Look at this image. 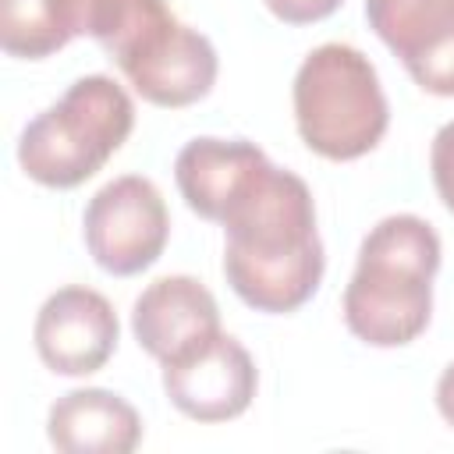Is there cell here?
Segmentation results:
<instances>
[{
	"mask_svg": "<svg viewBox=\"0 0 454 454\" xmlns=\"http://www.w3.org/2000/svg\"><path fill=\"white\" fill-rule=\"evenodd\" d=\"M255 387L259 372L248 348L223 330L163 365L167 401L195 422H231L245 415Z\"/></svg>",
	"mask_w": 454,
	"mask_h": 454,
	"instance_id": "cell-6",
	"label": "cell"
},
{
	"mask_svg": "<svg viewBox=\"0 0 454 454\" xmlns=\"http://www.w3.org/2000/svg\"><path fill=\"white\" fill-rule=\"evenodd\" d=\"M131 333L149 358L167 365L220 333V305L202 280L170 273L142 287L135 298Z\"/></svg>",
	"mask_w": 454,
	"mask_h": 454,
	"instance_id": "cell-9",
	"label": "cell"
},
{
	"mask_svg": "<svg viewBox=\"0 0 454 454\" xmlns=\"http://www.w3.org/2000/svg\"><path fill=\"white\" fill-rule=\"evenodd\" d=\"M46 436L64 454H131L142 443V419L121 394L78 387L50 404Z\"/></svg>",
	"mask_w": 454,
	"mask_h": 454,
	"instance_id": "cell-12",
	"label": "cell"
},
{
	"mask_svg": "<svg viewBox=\"0 0 454 454\" xmlns=\"http://www.w3.org/2000/svg\"><path fill=\"white\" fill-rule=\"evenodd\" d=\"M262 4L284 25H312L330 18L344 0H262Z\"/></svg>",
	"mask_w": 454,
	"mask_h": 454,
	"instance_id": "cell-15",
	"label": "cell"
},
{
	"mask_svg": "<svg viewBox=\"0 0 454 454\" xmlns=\"http://www.w3.org/2000/svg\"><path fill=\"white\" fill-rule=\"evenodd\" d=\"M294 128L323 160H358L372 153L390 124L372 60L348 43H323L305 53L291 85Z\"/></svg>",
	"mask_w": 454,
	"mask_h": 454,
	"instance_id": "cell-4",
	"label": "cell"
},
{
	"mask_svg": "<svg viewBox=\"0 0 454 454\" xmlns=\"http://www.w3.org/2000/svg\"><path fill=\"white\" fill-rule=\"evenodd\" d=\"M78 35L74 0H0V46L18 60H43Z\"/></svg>",
	"mask_w": 454,
	"mask_h": 454,
	"instance_id": "cell-13",
	"label": "cell"
},
{
	"mask_svg": "<svg viewBox=\"0 0 454 454\" xmlns=\"http://www.w3.org/2000/svg\"><path fill=\"white\" fill-rule=\"evenodd\" d=\"M440 234L415 213L383 216L358 245L344 287V326L369 348H404L433 319Z\"/></svg>",
	"mask_w": 454,
	"mask_h": 454,
	"instance_id": "cell-2",
	"label": "cell"
},
{
	"mask_svg": "<svg viewBox=\"0 0 454 454\" xmlns=\"http://www.w3.org/2000/svg\"><path fill=\"white\" fill-rule=\"evenodd\" d=\"M82 234L92 262L114 277L149 270L170 238V213L160 188L142 174L106 181L85 206Z\"/></svg>",
	"mask_w": 454,
	"mask_h": 454,
	"instance_id": "cell-5",
	"label": "cell"
},
{
	"mask_svg": "<svg viewBox=\"0 0 454 454\" xmlns=\"http://www.w3.org/2000/svg\"><path fill=\"white\" fill-rule=\"evenodd\" d=\"M121 323L106 294L71 284L53 291L35 316L32 340L43 365L57 376L99 372L117 351Z\"/></svg>",
	"mask_w": 454,
	"mask_h": 454,
	"instance_id": "cell-7",
	"label": "cell"
},
{
	"mask_svg": "<svg viewBox=\"0 0 454 454\" xmlns=\"http://www.w3.org/2000/svg\"><path fill=\"white\" fill-rule=\"evenodd\" d=\"M429 170H433L440 202L447 206V213H454V121L436 128L429 145Z\"/></svg>",
	"mask_w": 454,
	"mask_h": 454,
	"instance_id": "cell-14",
	"label": "cell"
},
{
	"mask_svg": "<svg viewBox=\"0 0 454 454\" xmlns=\"http://www.w3.org/2000/svg\"><path fill=\"white\" fill-rule=\"evenodd\" d=\"M216 71H220V57L213 43L199 28L177 21L149 53H142L121 74L145 103L177 110L206 99L209 89L216 85Z\"/></svg>",
	"mask_w": 454,
	"mask_h": 454,
	"instance_id": "cell-11",
	"label": "cell"
},
{
	"mask_svg": "<svg viewBox=\"0 0 454 454\" xmlns=\"http://www.w3.org/2000/svg\"><path fill=\"white\" fill-rule=\"evenodd\" d=\"M135 103L110 74H82L18 138L21 170L43 188H78L128 142Z\"/></svg>",
	"mask_w": 454,
	"mask_h": 454,
	"instance_id": "cell-3",
	"label": "cell"
},
{
	"mask_svg": "<svg viewBox=\"0 0 454 454\" xmlns=\"http://www.w3.org/2000/svg\"><path fill=\"white\" fill-rule=\"evenodd\" d=\"M436 411L443 415V422L454 429V362L440 372L436 380Z\"/></svg>",
	"mask_w": 454,
	"mask_h": 454,
	"instance_id": "cell-16",
	"label": "cell"
},
{
	"mask_svg": "<svg viewBox=\"0 0 454 454\" xmlns=\"http://www.w3.org/2000/svg\"><path fill=\"white\" fill-rule=\"evenodd\" d=\"M270 156L245 138H192L174 160V181L181 199L202 220L220 223L223 213L241 199Z\"/></svg>",
	"mask_w": 454,
	"mask_h": 454,
	"instance_id": "cell-10",
	"label": "cell"
},
{
	"mask_svg": "<svg viewBox=\"0 0 454 454\" xmlns=\"http://www.w3.org/2000/svg\"><path fill=\"white\" fill-rule=\"evenodd\" d=\"M220 227L223 277L248 309L287 316L319 291L326 252L316 231L312 192L294 170L266 163L223 213Z\"/></svg>",
	"mask_w": 454,
	"mask_h": 454,
	"instance_id": "cell-1",
	"label": "cell"
},
{
	"mask_svg": "<svg viewBox=\"0 0 454 454\" xmlns=\"http://www.w3.org/2000/svg\"><path fill=\"white\" fill-rule=\"evenodd\" d=\"M365 21L429 96H454V0H365Z\"/></svg>",
	"mask_w": 454,
	"mask_h": 454,
	"instance_id": "cell-8",
	"label": "cell"
}]
</instances>
